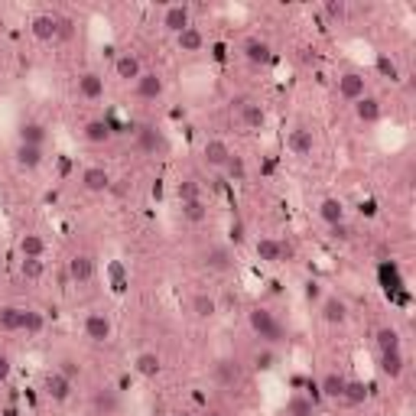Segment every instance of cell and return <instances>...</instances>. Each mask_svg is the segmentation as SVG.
I'll return each mask as SVG.
<instances>
[{"label":"cell","mask_w":416,"mask_h":416,"mask_svg":"<svg viewBox=\"0 0 416 416\" xmlns=\"http://www.w3.org/2000/svg\"><path fill=\"white\" fill-rule=\"evenodd\" d=\"M0 329L3 332H39L43 329V315L33 309H20V306H3V309H0Z\"/></svg>","instance_id":"cell-1"},{"label":"cell","mask_w":416,"mask_h":416,"mask_svg":"<svg viewBox=\"0 0 416 416\" xmlns=\"http://www.w3.org/2000/svg\"><path fill=\"white\" fill-rule=\"evenodd\" d=\"M247 322H251V329H254L264 341H280L283 339V325H280L274 312L264 309V306H254V309L247 312Z\"/></svg>","instance_id":"cell-2"},{"label":"cell","mask_w":416,"mask_h":416,"mask_svg":"<svg viewBox=\"0 0 416 416\" xmlns=\"http://www.w3.org/2000/svg\"><path fill=\"white\" fill-rule=\"evenodd\" d=\"M33 36L39 39V43H52V39H59V29H62V17H56V13H39V17H33Z\"/></svg>","instance_id":"cell-3"},{"label":"cell","mask_w":416,"mask_h":416,"mask_svg":"<svg viewBox=\"0 0 416 416\" xmlns=\"http://www.w3.org/2000/svg\"><path fill=\"white\" fill-rule=\"evenodd\" d=\"M202 264L208 267V270H218V274H228L231 267H235V254L228 251V247L221 244H211L202 251Z\"/></svg>","instance_id":"cell-4"},{"label":"cell","mask_w":416,"mask_h":416,"mask_svg":"<svg viewBox=\"0 0 416 416\" xmlns=\"http://www.w3.org/2000/svg\"><path fill=\"white\" fill-rule=\"evenodd\" d=\"M339 95L345 98V101H358V98L368 95V82H364V75L361 72H345V75L339 78Z\"/></svg>","instance_id":"cell-5"},{"label":"cell","mask_w":416,"mask_h":416,"mask_svg":"<svg viewBox=\"0 0 416 416\" xmlns=\"http://www.w3.org/2000/svg\"><path fill=\"white\" fill-rule=\"evenodd\" d=\"M202 160H205V166H211V170H225L228 160H231V147H228L225 140H205Z\"/></svg>","instance_id":"cell-6"},{"label":"cell","mask_w":416,"mask_h":416,"mask_svg":"<svg viewBox=\"0 0 416 416\" xmlns=\"http://www.w3.org/2000/svg\"><path fill=\"white\" fill-rule=\"evenodd\" d=\"M254 251H257V257H260L264 264H280V260L290 257V247H286L283 241H276V237H260Z\"/></svg>","instance_id":"cell-7"},{"label":"cell","mask_w":416,"mask_h":416,"mask_svg":"<svg viewBox=\"0 0 416 416\" xmlns=\"http://www.w3.org/2000/svg\"><path fill=\"white\" fill-rule=\"evenodd\" d=\"M114 75L121 78V82H137L143 75L140 56L137 52H121V56L114 59Z\"/></svg>","instance_id":"cell-8"},{"label":"cell","mask_w":416,"mask_h":416,"mask_svg":"<svg viewBox=\"0 0 416 416\" xmlns=\"http://www.w3.org/2000/svg\"><path fill=\"white\" fill-rule=\"evenodd\" d=\"M133 95L140 101H156L163 95V78L156 72H143L137 82H133Z\"/></svg>","instance_id":"cell-9"},{"label":"cell","mask_w":416,"mask_h":416,"mask_svg":"<svg viewBox=\"0 0 416 416\" xmlns=\"http://www.w3.org/2000/svg\"><path fill=\"white\" fill-rule=\"evenodd\" d=\"M163 27L170 29V33H176L179 36L186 27H192V10L186 7V3H176V7H166V13H163Z\"/></svg>","instance_id":"cell-10"},{"label":"cell","mask_w":416,"mask_h":416,"mask_svg":"<svg viewBox=\"0 0 416 416\" xmlns=\"http://www.w3.org/2000/svg\"><path fill=\"white\" fill-rule=\"evenodd\" d=\"M43 387H46V394L52 400H59V403H66V400L72 397V380H68L62 371H52V374H46Z\"/></svg>","instance_id":"cell-11"},{"label":"cell","mask_w":416,"mask_h":416,"mask_svg":"<svg viewBox=\"0 0 416 416\" xmlns=\"http://www.w3.org/2000/svg\"><path fill=\"white\" fill-rule=\"evenodd\" d=\"M85 335L91 341H107L111 339V319L104 312H88L85 315Z\"/></svg>","instance_id":"cell-12"},{"label":"cell","mask_w":416,"mask_h":416,"mask_svg":"<svg viewBox=\"0 0 416 416\" xmlns=\"http://www.w3.org/2000/svg\"><path fill=\"white\" fill-rule=\"evenodd\" d=\"M107 186H111V176H107L104 166H88V170L82 172V189H85V192L101 195V192H107Z\"/></svg>","instance_id":"cell-13"},{"label":"cell","mask_w":416,"mask_h":416,"mask_svg":"<svg viewBox=\"0 0 416 416\" xmlns=\"http://www.w3.org/2000/svg\"><path fill=\"white\" fill-rule=\"evenodd\" d=\"M68 276H72V283H78V286L91 283V276H95V264H91V257H85V254L72 257V260H68Z\"/></svg>","instance_id":"cell-14"},{"label":"cell","mask_w":416,"mask_h":416,"mask_svg":"<svg viewBox=\"0 0 416 416\" xmlns=\"http://www.w3.org/2000/svg\"><path fill=\"white\" fill-rule=\"evenodd\" d=\"M91 407H95L98 416H114L117 410H121V397H117V390L101 387V390H95V397H91Z\"/></svg>","instance_id":"cell-15"},{"label":"cell","mask_w":416,"mask_h":416,"mask_svg":"<svg viewBox=\"0 0 416 416\" xmlns=\"http://www.w3.org/2000/svg\"><path fill=\"white\" fill-rule=\"evenodd\" d=\"M290 153L293 156H312V150H315V137H312V131H306V127H296V131H290Z\"/></svg>","instance_id":"cell-16"},{"label":"cell","mask_w":416,"mask_h":416,"mask_svg":"<svg viewBox=\"0 0 416 416\" xmlns=\"http://www.w3.org/2000/svg\"><path fill=\"white\" fill-rule=\"evenodd\" d=\"M322 319L329 322V325H345V322H348V303L339 299V296H329V299L322 303Z\"/></svg>","instance_id":"cell-17"},{"label":"cell","mask_w":416,"mask_h":416,"mask_svg":"<svg viewBox=\"0 0 416 416\" xmlns=\"http://www.w3.org/2000/svg\"><path fill=\"white\" fill-rule=\"evenodd\" d=\"M241 52H244V59L251 66H267L274 59V52H270V46H267L264 39H247L244 46H241Z\"/></svg>","instance_id":"cell-18"},{"label":"cell","mask_w":416,"mask_h":416,"mask_svg":"<svg viewBox=\"0 0 416 416\" xmlns=\"http://www.w3.org/2000/svg\"><path fill=\"white\" fill-rule=\"evenodd\" d=\"M78 95L88 98V101H98L104 95V78L98 72H85V75L78 78Z\"/></svg>","instance_id":"cell-19"},{"label":"cell","mask_w":416,"mask_h":416,"mask_svg":"<svg viewBox=\"0 0 416 416\" xmlns=\"http://www.w3.org/2000/svg\"><path fill=\"white\" fill-rule=\"evenodd\" d=\"M133 368H137V374L140 378H156L163 371V361H160V355L156 351H140L137 355V361H133Z\"/></svg>","instance_id":"cell-20"},{"label":"cell","mask_w":416,"mask_h":416,"mask_svg":"<svg viewBox=\"0 0 416 416\" xmlns=\"http://www.w3.org/2000/svg\"><path fill=\"white\" fill-rule=\"evenodd\" d=\"M355 114H358L361 124H378L380 121V101L378 98H371V95L358 98V101H355Z\"/></svg>","instance_id":"cell-21"},{"label":"cell","mask_w":416,"mask_h":416,"mask_svg":"<svg viewBox=\"0 0 416 416\" xmlns=\"http://www.w3.org/2000/svg\"><path fill=\"white\" fill-rule=\"evenodd\" d=\"M13 156H17V166H23V170H39V166H43V147L20 143Z\"/></svg>","instance_id":"cell-22"},{"label":"cell","mask_w":416,"mask_h":416,"mask_svg":"<svg viewBox=\"0 0 416 416\" xmlns=\"http://www.w3.org/2000/svg\"><path fill=\"white\" fill-rule=\"evenodd\" d=\"M192 315L195 319H211V315H218V299L215 296H208V293H195L192 296V303H189Z\"/></svg>","instance_id":"cell-23"},{"label":"cell","mask_w":416,"mask_h":416,"mask_svg":"<svg viewBox=\"0 0 416 416\" xmlns=\"http://www.w3.org/2000/svg\"><path fill=\"white\" fill-rule=\"evenodd\" d=\"M319 218H322V221H325L329 228L341 225V221H345V205H341L339 199H322V202H319Z\"/></svg>","instance_id":"cell-24"},{"label":"cell","mask_w":416,"mask_h":416,"mask_svg":"<svg viewBox=\"0 0 416 416\" xmlns=\"http://www.w3.org/2000/svg\"><path fill=\"white\" fill-rule=\"evenodd\" d=\"M241 121H244V127H251V131H260L267 124V111L254 101H244L241 104Z\"/></svg>","instance_id":"cell-25"},{"label":"cell","mask_w":416,"mask_h":416,"mask_svg":"<svg viewBox=\"0 0 416 416\" xmlns=\"http://www.w3.org/2000/svg\"><path fill=\"white\" fill-rule=\"evenodd\" d=\"M345 380H348V378H341L339 371H329V374L322 378V384H319L322 397H329V400H341V394H345Z\"/></svg>","instance_id":"cell-26"},{"label":"cell","mask_w":416,"mask_h":416,"mask_svg":"<svg viewBox=\"0 0 416 416\" xmlns=\"http://www.w3.org/2000/svg\"><path fill=\"white\" fill-rule=\"evenodd\" d=\"M20 254H23V260H39L46 254V241L39 235H23L20 237Z\"/></svg>","instance_id":"cell-27"},{"label":"cell","mask_w":416,"mask_h":416,"mask_svg":"<svg viewBox=\"0 0 416 416\" xmlns=\"http://www.w3.org/2000/svg\"><path fill=\"white\" fill-rule=\"evenodd\" d=\"M380 371L387 378H400L403 374V351L394 348V351H380Z\"/></svg>","instance_id":"cell-28"},{"label":"cell","mask_w":416,"mask_h":416,"mask_svg":"<svg viewBox=\"0 0 416 416\" xmlns=\"http://www.w3.org/2000/svg\"><path fill=\"white\" fill-rule=\"evenodd\" d=\"M176 43H179L182 52H199V49L205 46V36H202L199 27H186L179 36H176Z\"/></svg>","instance_id":"cell-29"},{"label":"cell","mask_w":416,"mask_h":416,"mask_svg":"<svg viewBox=\"0 0 416 416\" xmlns=\"http://www.w3.org/2000/svg\"><path fill=\"white\" fill-rule=\"evenodd\" d=\"M82 137H85L88 143H107L111 140V124L107 121H88L85 127H82Z\"/></svg>","instance_id":"cell-30"},{"label":"cell","mask_w":416,"mask_h":416,"mask_svg":"<svg viewBox=\"0 0 416 416\" xmlns=\"http://www.w3.org/2000/svg\"><path fill=\"white\" fill-rule=\"evenodd\" d=\"M20 143H29V147H43L46 143V127L36 121H27L20 127Z\"/></svg>","instance_id":"cell-31"},{"label":"cell","mask_w":416,"mask_h":416,"mask_svg":"<svg viewBox=\"0 0 416 416\" xmlns=\"http://www.w3.org/2000/svg\"><path fill=\"white\" fill-rule=\"evenodd\" d=\"M137 147H140L143 153H153L156 147H163V137L156 127H140V133H137Z\"/></svg>","instance_id":"cell-32"},{"label":"cell","mask_w":416,"mask_h":416,"mask_svg":"<svg viewBox=\"0 0 416 416\" xmlns=\"http://www.w3.org/2000/svg\"><path fill=\"white\" fill-rule=\"evenodd\" d=\"M286 416H315V403L309 397H303V394H296L286 403Z\"/></svg>","instance_id":"cell-33"},{"label":"cell","mask_w":416,"mask_h":416,"mask_svg":"<svg viewBox=\"0 0 416 416\" xmlns=\"http://www.w3.org/2000/svg\"><path fill=\"white\" fill-rule=\"evenodd\" d=\"M341 400H348V403H364L368 400V387L361 384V380H345V394H341Z\"/></svg>","instance_id":"cell-34"},{"label":"cell","mask_w":416,"mask_h":416,"mask_svg":"<svg viewBox=\"0 0 416 416\" xmlns=\"http://www.w3.org/2000/svg\"><path fill=\"white\" fill-rule=\"evenodd\" d=\"M182 218H186V221H205V218H208L205 202H202V199H195V202H182Z\"/></svg>","instance_id":"cell-35"},{"label":"cell","mask_w":416,"mask_h":416,"mask_svg":"<svg viewBox=\"0 0 416 416\" xmlns=\"http://www.w3.org/2000/svg\"><path fill=\"white\" fill-rule=\"evenodd\" d=\"M378 348H380V351H394V348H400V335H397V329H378Z\"/></svg>","instance_id":"cell-36"},{"label":"cell","mask_w":416,"mask_h":416,"mask_svg":"<svg viewBox=\"0 0 416 416\" xmlns=\"http://www.w3.org/2000/svg\"><path fill=\"white\" fill-rule=\"evenodd\" d=\"M176 192H179V202H195V199H202V189H199V182H195V179H182Z\"/></svg>","instance_id":"cell-37"},{"label":"cell","mask_w":416,"mask_h":416,"mask_svg":"<svg viewBox=\"0 0 416 416\" xmlns=\"http://www.w3.org/2000/svg\"><path fill=\"white\" fill-rule=\"evenodd\" d=\"M228 176H231V179H237V182H244L247 179V170H244V160H241V156H237V153H231V160H228Z\"/></svg>","instance_id":"cell-38"},{"label":"cell","mask_w":416,"mask_h":416,"mask_svg":"<svg viewBox=\"0 0 416 416\" xmlns=\"http://www.w3.org/2000/svg\"><path fill=\"white\" fill-rule=\"evenodd\" d=\"M215 374H218V380H221V384H235V380H237V368L231 364V361H218Z\"/></svg>","instance_id":"cell-39"},{"label":"cell","mask_w":416,"mask_h":416,"mask_svg":"<svg viewBox=\"0 0 416 416\" xmlns=\"http://www.w3.org/2000/svg\"><path fill=\"white\" fill-rule=\"evenodd\" d=\"M20 270H23V276H27V280H39V276H43V260H23V264H20Z\"/></svg>","instance_id":"cell-40"},{"label":"cell","mask_w":416,"mask_h":416,"mask_svg":"<svg viewBox=\"0 0 416 416\" xmlns=\"http://www.w3.org/2000/svg\"><path fill=\"white\" fill-rule=\"evenodd\" d=\"M378 72H380L384 78H390V82L397 78V66H394V62H390L387 56H378Z\"/></svg>","instance_id":"cell-41"},{"label":"cell","mask_w":416,"mask_h":416,"mask_svg":"<svg viewBox=\"0 0 416 416\" xmlns=\"http://www.w3.org/2000/svg\"><path fill=\"white\" fill-rule=\"evenodd\" d=\"M254 368L257 371H267V368H274V351H260L254 358Z\"/></svg>","instance_id":"cell-42"},{"label":"cell","mask_w":416,"mask_h":416,"mask_svg":"<svg viewBox=\"0 0 416 416\" xmlns=\"http://www.w3.org/2000/svg\"><path fill=\"white\" fill-rule=\"evenodd\" d=\"M325 13H329L332 20H341L345 17V3H341V0H329V3H325Z\"/></svg>","instance_id":"cell-43"},{"label":"cell","mask_w":416,"mask_h":416,"mask_svg":"<svg viewBox=\"0 0 416 416\" xmlns=\"http://www.w3.org/2000/svg\"><path fill=\"white\" fill-rule=\"evenodd\" d=\"M10 378V358L7 355H0V384Z\"/></svg>","instance_id":"cell-44"},{"label":"cell","mask_w":416,"mask_h":416,"mask_svg":"<svg viewBox=\"0 0 416 416\" xmlns=\"http://www.w3.org/2000/svg\"><path fill=\"white\" fill-rule=\"evenodd\" d=\"M59 371H62V374H66L68 380H75V374H82V371H78L75 364H72V361H66V364H62V368H59Z\"/></svg>","instance_id":"cell-45"},{"label":"cell","mask_w":416,"mask_h":416,"mask_svg":"<svg viewBox=\"0 0 416 416\" xmlns=\"http://www.w3.org/2000/svg\"><path fill=\"white\" fill-rule=\"evenodd\" d=\"M332 235H335V237H341V241H345V237H348V228H345V221H341V225H335V228H332Z\"/></svg>","instance_id":"cell-46"},{"label":"cell","mask_w":416,"mask_h":416,"mask_svg":"<svg viewBox=\"0 0 416 416\" xmlns=\"http://www.w3.org/2000/svg\"><path fill=\"white\" fill-rule=\"evenodd\" d=\"M306 296H309V299H319V283H309V286H306Z\"/></svg>","instance_id":"cell-47"},{"label":"cell","mask_w":416,"mask_h":416,"mask_svg":"<svg viewBox=\"0 0 416 416\" xmlns=\"http://www.w3.org/2000/svg\"><path fill=\"white\" fill-rule=\"evenodd\" d=\"M182 416H189V413H182Z\"/></svg>","instance_id":"cell-48"}]
</instances>
